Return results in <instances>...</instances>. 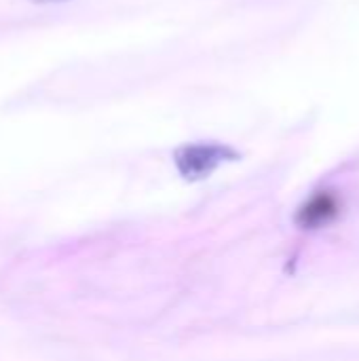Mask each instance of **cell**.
Returning a JSON list of instances; mask_svg holds the SVG:
<instances>
[{"label":"cell","mask_w":359,"mask_h":361,"mask_svg":"<svg viewBox=\"0 0 359 361\" xmlns=\"http://www.w3.org/2000/svg\"><path fill=\"white\" fill-rule=\"evenodd\" d=\"M226 157H233L229 148L222 146H186L176 154L178 169L188 180H199L209 176Z\"/></svg>","instance_id":"1"},{"label":"cell","mask_w":359,"mask_h":361,"mask_svg":"<svg viewBox=\"0 0 359 361\" xmlns=\"http://www.w3.org/2000/svg\"><path fill=\"white\" fill-rule=\"evenodd\" d=\"M341 209V203H339V197L328 192V190H322L317 195H313L298 212V224L303 228H320L324 224H328L332 218H336Z\"/></svg>","instance_id":"2"}]
</instances>
